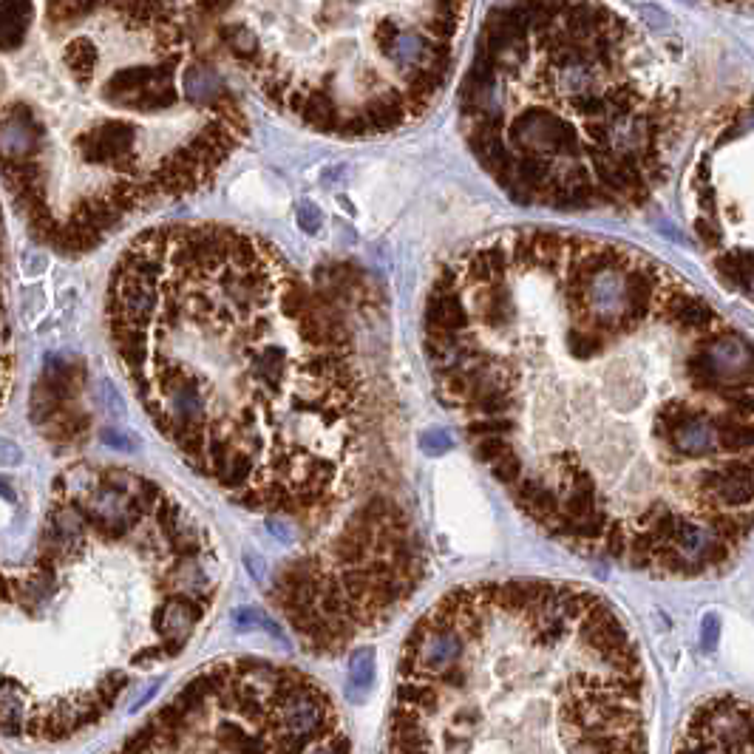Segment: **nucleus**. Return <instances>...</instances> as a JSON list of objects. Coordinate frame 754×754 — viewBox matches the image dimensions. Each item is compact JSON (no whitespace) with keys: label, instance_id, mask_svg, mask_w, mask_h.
<instances>
[{"label":"nucleus","instance_id":"1","mask_svg":"<svg viewBox=\"0 0 754 754\" xmlns=\"http://www.w3.org/2000/svg\"><path fill=\"white\" fill-rule=\"evenodd\" d=\"M423 349L477 460L567 550L701 579L746 548L752 341L664 261L494 233L431 281Z\"/></svg>","mask_w":754,"mask_h":754},{"label":"nucleus","instance_id":"2","mask_svg":"<svg viewBox=\"0 0 754 754\" xmlns=\"http://www.w3.org/2000/svg\"><path fill=\"white\" fill-rule=\"evenodd\" d=\"M108 326L179 457L241 508L307 525L346 511L366 457L349 329L281 250L230 224H171L122 253Z\"/></svg>","mask_w":754,"mask_h":754},{"label":"nucleus","instance_id":"3","mask_svg":"<svg viewBox=\"0 0 754 754\" xmlns=\"http://www.w3.org/2000/svg\"><path fill=\"white\" fill-rule=\"evenodd\" d=\"M380 754H650L638 641L582 584L457 587L403 641Z\"/></svg>","mask_w":754,"mask_h":754},{"label":"nucleus","instance_id":"4","mask_svg":"<svg viewBox=\"0 0 754 754\" xmlns=\"http://www.w3.org/2000/svg\"><path fill=\"white\" fill-rule=\"evenodd\" d=\"M678 60L599 3H508L482 23L460 91L471 154L514 202L633 210L681 139Z\"/></svg>","mask_w":754,"mask_h":754},{"label":"nucleus","instance_id":"5","mask_svg":"<svg viewBox=\"0 0 754 754\" xmlns=\"http://www.w3.org/2000/svg\"><path fill=\"white\" fill-rule=\"evenodd\" d=\"M216 37L253 86L315 134L366 139L420 120L446 86L463 3H219Z\"/></svg>","mask_w":754,"mask_h":754},{"label":"nucleus","instance_id":"6","mask_svg":"<svg viewBox=\"0 0 754 754\" xmlns=\"http://www.w3.org/2000/svg\"><path fill=\"white\" fill-rule=\"evenodd\" d=\"M412 519L386 497L343 511L278 567L267 596L309 652L338 655L380 630L423 579Z\"/></svg>","mask_w":754,"mask_h":754},{"label":"nucleus","instance_id":"7","mask_svg":"<svg viewBox=\"0 0 754 754\" xmlns=\"http://www.w3.org/2000/svg\"><path fill=\"white\" fill-rule=\"evenodd\" d=\"M122 754H352L324 686L267 658L196 672L128 735Z\"/></svg>","mask_w":754,"mask_h":754},{"label":"nucleus","instance_id":"8","mask_svg":"<svg viewBox=\"0 0 754 754\" xmlns=\"http://www.w3.org/2000/svg\"><path fill=\"white\" fill-rule=\"evenodd\" d=\"M749 137V125L740 131L729 125L703 151L695 173L689 176L692 190V224L712 253L718 273L743 292L752 295V199H737V190H749L752 171L737 176V168L749 162V151L737 156V145Z\"/></svg>","mask_w":754,"mask_h":754},{"label":"nucleus","instance_id":"9","mask_svg":"<svg viewBox=\"0 0 754 754\" xmlns=\"http://www.w3.org/2000/svg\"><path fill=\"white\" fill-rule=\"evenodd\" d=\"M749 726V703L712 695L689 712L675 754H752Z\"/></svg>","mask_w":754,"mask_h":754},{"label":"nucleus","instance_id":"10","mask_svg":"<svg viewBox=\"0 0 754 754\" xmlns=\"http://www.w3.org/2000/svg\"><path fill=\"white\" fill-rule=\"evenodd\" d=\"M20 463V451L15 443L9 440H0V465H15Z\"/></svg>","mask_w":754,"mask_h":754},{"label":"nucleus","instance_id":"11","mask_svg":"<svg viewBox=\"0 0 754 754\" xmlns=\"http://www.w3.org/2000/svg\"><path fill=\"white\" fill-rule=\"evenodd\" d=\"M0 494H6V499H9V502H15V494H12V488H9V482H3V480H0Z\"/></svg>","mask_w":754,"mask_h":754}]
</instances>
